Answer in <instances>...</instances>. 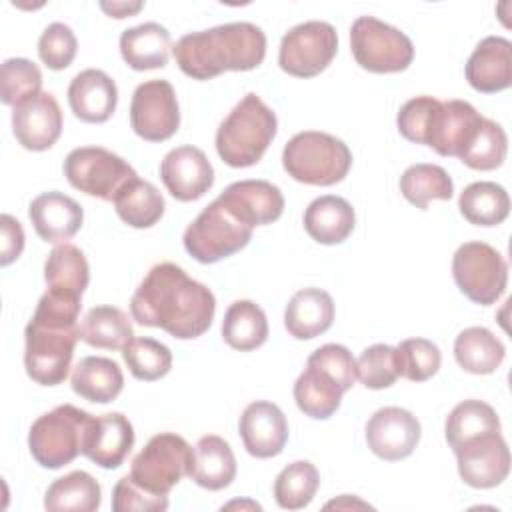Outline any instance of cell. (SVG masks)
<instances>
[{
    "label": "cell",
    "mask_w": 512,
    "mask_h": 512,
    "mask_svg": "<svg viewBox=\"0 0 512 512\" xmlns=\"http://www.w3.org/2000/svg\"><path fill=\"white\" fill-rule=\"evenodd\" d=\"M214 312L212 290L172 262L152 266L130 298V314L140 326L162 328L178 340L202 336Z\"/></svg>",
    "instance_id": "obj_1"
},
{
    "label": "cell",
    "mask_w": 512,
    "mask_h": 512,
    "mask_svg": "<svg viewBox=\"0 0 512 512\" xmlns=\"http://www.w3.org/2000/svg\"><path fill=\"white\" fill-rule=\"evenodd\" d=\"M178 68L194 80H210L222 72H246L262 64L266 34L250 22H230L184 34L172 48Z\"/></svg>",
    "instance_id": "obj_2"
},
{
    "label": "cell",
    "mask_w": 512,
    "mask_h": 512,
    "mask_svg": "<svg viewBox=\"0 0 512 512\" xmlns=\"http://www.w3.org/2000/svg\"><path fill=\"white\" fill-rule=\"evenodd\" d=\"M278 130V120L260 96L248 92L220 122L216 130V152L232 168L254 166Z\"/></svg>",
    "instance_id": "obj_3"
},
{
    "label": "cell",
    "mask_w": 512,
    "mask_h": 512,
    "mask_svg": "<svg viewBox=\"0 0 512 512\" xmlns=\"http://www.w3.org/2000/svg\"><path fill=\"white\" fill-rule=\"evenodd\" d=\"M282 166L296 182L332 186L346 178L352 166L350 148L336 136L316 130L294 134L282 150Z\"/></svg>",
    "instance_id": "obj_4"
},
{
    "label": "cell",
    "mask_w": 512,
    "mask_h": 512,
    "mask_svg": "<svg viewBox=\"0 0 512 512\" xmlns=\"http://www.w3.org/2000/svg\"><path fill=\"white\" fill-rule=\"evenodd\" d=\"M94 416L72 406L60 404L38 416L28 430L32 458L48 470H58L82 454L86 432Z\"/></svg>",
    "instance_id": "obj_5"
},
{
    "label": "cell",
    "mask_w": 512,
    "mask_h": 512,
    "mask_svg": "<svg viewBox=\"0 0 512 512\" xmlns=\"http://www.w3.org/2000/svg\"><path fill=\"white\" fill-rule=\"evenodd\" d=\"M252 230L216 198L188 224L182 242L194 260L214 264L240 252L250 242Z\"/></svg>",
    "instance_id": "obj_6"
},
{
    "label": "cell",
    "mask_w": 512,
    "mask_h": 512,
    "mask_svg": "<svg viewBox=\"0 0 512 512\" xmlns=\"http://www.w3.org/2000/svg\"><path fill=\"white\" fill-rule=\"evenodd\" d=\"M192 466L194 448L174 432H160L132 458L130 478L152 494L168 496L184 476L192 474Z\"/></svg>",
    "instance_id": "obj_7"
},
{
    "label": "cell",
    "mask_w": 512,
    "mask_h": 512,
    "mask_svg": "<svg viewBox=\"0 0 512 512\" xmlns=\"http://www.w3.org/2000/svg\"><path fill=\"white\" fill-rule=\"evenodd\" d=\"M350 50L356 64L374 74L402 72L414 60L412 40L374 16H358L352 22Z\"/></svg>",
    "instance_id": "obj_8"
},
{
    "label": "cell",
    "mask_w": 512,
    "mask_h": 512,
    "mask_svg": "<svg viewBox=\"0 0 512 512\" xmlns=\"http://www.w3.org/2000/svg\"><path fill=\"white\" fill-rule=\"evenodd\" d=\"M80 340V326L60 328L30 318L24 330L26 374L42 386H58L66 380L74 346Z\"/></svg>",
    "instance_id": "obj_9"
},
{
    "label": "cell",
    "mask_w": 512,
    "mask_h": 512,
    "mask_svg": "<svg viewBox=\"0 0 512 512\" xmlns=\"http://www.w3.org/2000/svg\"><path fill=\"white\" fill-rule=\"evenodd\" d=\"M452 276L460 292L474 304H494L506 290L508 264L486 242H464L452 256Z\"/></svg>",
    "instance_id": "obj_10"
},
{
    "label": "cell",
    "mask_w": 512,
    "mask_h": 512,
    "mask_svg": "<svg viewBox=\"0 0 512 512\" xmlns=\"http://www.w3.org/2000/svg\"><path fill=\"white\" fill-rule=\"evenodd\" d=\"M62 170L72 188L106 202H112L116 192L138 176L122 156L102 146L74 148L64 158Z\"/></svg>",
    "instance_id": "obj_11"
},
{
    "label": "cell",
    "mask_w": 512,
    "mask_h": 512,
    "mask_svg": "<svg viewBox=\"0 0 512 512\" xmlns=\"http://www.w3.org/2000/svg\"><path fill=\"white\" fill-rule=\"evenodd\" d=\"M336 52V28L322 20H308L290 28L282 36L278 64L290 76L312 78L328 68Z\"/></svg>",
    "instance_id": "obj_12"
},
{
    "label": "cell",
    "mask_w": 512,
    "mask_h": 512,
    "mask_svg": "<svg viewBox=\"0 0 512 512\" xmlns=\"http://www.w3.org/2000/svg\"><path fill=\"white\" fill-rule=\"evenodd\" d=\"M130 126L146 142H164L180 126L176 92L168 80H148L136 86L130 102Z\"/></svg>",
    "instance_id": "obj_13"
},
{
    "label": "cell",
    "mask_w": 512,
    "mask_h": 512,
    "mask_svg": "<svg viewBox=\"0 0 512 512\" xmlns=\"http://www.w3.org/2000/svg\"><path fill=\"white\" fill-rule=\"evenodd\" d=\"M458 474L472 488H494L510 472V450L500 432H486L454 450Z\"/></svg>",
    "instance_id": "obj_14"
},
{
    "label": "cell",
    "mask_w": 512,
    "mask_h": 512,
    "mask_svg": "<svg viewBox=\"0 0 512 512\" xmlns=\"http://www.w3.org/2000/svg\"><path fill=\"white\" fill-rule=\"evenodd\" d=\"M420 434L418 418L400 406H384L366 422V444L386 462L408 458L418 446Z\"/></svg>",
    "instance_id": "obj_15"
},
{
    "label": "cell",
    "mask_w": 512,
    "mask_h": 512,
    "mask_svg": "<svg viewBox=\"0 0 512 512\" xmlns=\"http://www.w3.org/2000/svg\"><path fill=\"white\" fill-rule=\"evenodd\" d=\"M12 132L32 152L48 150L62 134V110L54 94L40 92L12 108Z\"/></svg>",
    "instance_id": "obj_16"
},
{
    "label": "cell",
    "mask_w": 512,
    "mask_h": 512,
    "mask_svg": "<svg viewBox=\"0 0 512 512\" xmlns=\"http://www.w3.org/2000/svg\"><path fill=\"white\" fill-rule=\"evenodd\" d=\"M160 178L170 196L180 202H192L212 188L214 168L200 148L184 144L162 158Z\"/></svg>",
    "instance_id": "obj_17"
},
{
    "label": "cell",
    "mask_w": 512,
    "mask_h": 512,
    "mask_svg": "<svg viewBox=\"0 0 512 512\" xmlns=\"http://www.w3.org/2000/svg\"><path fill=\"white\" fill-rule=\"evenodd\" d=\"M218 200L252 228L272 224L284 212V196L280 188L268 180L232 182L220 192Z\"/></svg>",
    "instance_id": "obj_18"
},
{
    "label": "cell",
    "mask_w": 512,
    "mask_h": 512,
    "mask_svg": "<svg viewBox=\"0 0 512 512\" xmlns=\"http://www.w3.org/2000/svg\"><path fill=\"white\" fill-rule=\"evenodd\" d=\"M240 438L254 458L278 456L288 442V422L284 412L268 400L250 402L240 416Z\"/></svg>",
    "instance_id": "obj_19"
},
{
    "label": "cell",
    "mask_w": 512,
    "mask_h": 512,
    "mask_svg": "<svg viewBox=\"0 0 512 512\" xmlns=\"http://www.w3.org/2000/svg\"><path fill=\"white\" fill-rule=\"evenodd\" d=\"M482 118L484 116L466 100L440 102L426 146L434 148L440 156L460 158L476 136Z\"/></svg>",
    "instance_id": "obj_20"
},
{
    "label": "cell",
    "mask_w": 512,
    "mask_h": 512,
    "mask_svg": "<svg viewBox=\"0 0 512 512\" xmlns=\"http://www.w3.org/2000/svg\"><path fill=\"white\" fill-rule=\"evenodd\" d=\"M134 446V428L120 412L94 416L82 446V454L96 466L118 468Z\"/></svg>",
    "instance_id": "obj_21"
},
{
    "label": "cell",
    "mask_w": 512,
    "mask_h": 512,
    "mask_svg": "<svg viewBox=\"0 0 512 512\" xmlns=\"http://www.w3.org/2000/svg\"><path fill=\"white\" fill-rule=\"evenodd\" d=\"M68 104L78 120L88 124H102L116 110V82L104 70L86 68L72 78L68 86Z\"/></svg>",
    "instance_id": "obj_22"
},
{
    "label": "cell",
    "mask_w": 512,
    "mask_h": 512,
    "mask_svg": "<svg viewBox=\"0 0 512 512\" xmlns=\"http://www.w3.org/2000/svg\"><path fill=\"white\" fill-rule=\"evenodd\" d=\"M468 84L484 94L506 90L512 84V42L502 36H486L466 62Z\"/></svg>",
    "instance_id": "obj_23"
},
{
    "label": "cell",
    "mask_w": 512,
    "mask_h": 512,
    "mask_svg": "<svg viewBox=\"0 0 512 512\" xmlns=\"http://www.w3.org/2000/svg\"><path fill=\"white\" fill-rule=\"evenodd\" d=\"M28 218L44 242L58 244L70 240L82 228L84 210L74 198L52 190L30 202Z\"/></svg>",
    "instance_id": "obj_24"
},
{
    "label": "cell",
    "mask_w": 512,
    "mask_h": 512,
    "mask_svg": "<svg viewBox=\"0 0 512 512\" xmlns=\"http://www.w3.org/2000/svg\"><path fill=\"white\" fill-rule=\"evenodd\" d=\"M334 322V300L322 288H302L286 304L284 326L296 340H312Z\"/></svg>",
    "instance_id": "obj_25"
},
{
    "label": "cell",
    "mask_w": 512,
    "mask_h": 512,
    "mask_svg": "<svg viewBox=\"0 0 512 512\" xmlns=\"http://www.w3.org/2000/svg\"><path fill=\"white\" fill-rule=\"evenodd\" d=\"M354 224V208L342 196H320L304 210V230L318 244L332 246L344 242L352 234Z\"/></svg>",
    "instance_id": "obj_26"
},
{
    "label": "cell",
    "mask_w": 512,
    "mask_h": 512,
    "mask_svg": "<svg viewBox=\"0 0 512 512\" xmlns=\"http://www.w3.org/2000/svg\"><path fill=\"white\" fill-rule=\"evenodd\" d=\"M120 54L138 72L164 68L170 56V32L158 22H144L120 34Z\"/></svg>",
    "instance_id": "obj_27"
},
{
    "label": "cell",
    "mask_w": 512,
    "mask_h": 512,
    "mask_svg": "<svg viewBox=\"0 0 512 512\" xmlns=\"http://www.w3.org/2000/svg\"><path fill=\"white\" fill-rule=\"evenodd\" d=\"M70 384L80 398L96 404H108L122 392L124 374L112 358L86 356L74 366Z\"/></svg>",
    "instance_id": "obj_28"
},
{
    "label": "cell",
    "mask_w": 512,
    "mask_h": 512,
    "mask_svg": "<svg viewBox=\"0 0 512 512\" xmlns=\"http://www.w3.org/2000/svg\"><path fill=\"white\" fill-rule=\"evenodd\" d=\"M190 478L206 490H224L236 478V458L230 444L216 436H202L194 446Z\"/></svg>",
    "instance_id": "obj_29"
},
{
    "label": "cell",
    "mask_w": 512,
    "mask_h": 512,
    "mask_svg": "<svg viewBox=\"0 0 512 512\" xmlns=\"http://www.w3.org/2000/svg\"><path fill=\"white\" fill-rule=\"evenodd\" d=\"M120 220L132 228H150L164 216V196L160 190L142 178L128 180L112 200Z\"/></svg>",
    "instance_id": "obj_30"
},
{
    "label": "cell",
    "mask_w": 512,
    "mask_h": 512,
    "mask_svg": "<svg viewBox=\"0 0 512 512\" xmlns=\"http://www.w3.org/2000/svg\"><path fill=\"white\" fill-rule=\"evenodd\" d=\"M342 394L340 384L312 364H306L304 372L294 382L296 406L314 420L330 418L340 408Z\"/></svg>",
    "instance_id": "obj_31"
},
{
    "label": "cell",
    "mask_w": 512,
    "mask_h": 512,
    "mask_svg": "<svg viewBox=\"0 0 512 512\" xmlns=\"http://www.w3.org/2000/svg\"><path fill=\"white\" fill-rule=\"evenodd\" d=\"M504 356V344L484 326L464 328L454 340V358L458 366L470 374L496 372Z\"/></svg>",
    "instance_id": "obj_32"
},
{
    "label": "cell",
    "mask_w": 512,
    "mask_h": 512,
    "mask_svg": "<svg viewBox=\"0 0 512 512\" xmlns=\"http://www.w3.org/2000/svg\"><path fill=\"white\" fill-rule=\"evenodd\" d=\"M222 338L230 348L240 352L260 348L268 338L264 310L252 300L232 302L222 320Z\"/></svg>",
    "instance_id": "obj_33"
},
{
    "label": "cell",
    "mask_w": 512,
    "mask_h": 512,
    "mask_svg": "<svg viewBox=\"0 0 512 512\" xmlns=\"http://www.w3.org/2000/svg\"><path fill=\"white\" fill-rule=\"evenodd\" d=\"M102 502V488L98 480L84 472L74 470L66 476L56 478L46 494H44V508L46 510H76V512H94L100 508Z\"/></svg>",
    "instance_id": "obj_34"
},
{
    "label": "cell",
    "mask_w": 512,
    "mask_h": 512,
    "mask_svg": "<svg viewBox=\"0 0 512 512\" xmlns=\"http://www.w3.org/2000/svg\"><path fill=\"white\" fill-rule=\"evenodd\" d=\"M460 214L474 226H498L510 214L508 192L488 180L468 184L458 198Z\"/></svg>",
    "instance_id": "obj_35"
},
{
    "label": "cell",
    "mask_w": 512,
    "mask_h": 512,
    "mask_svg": "<svg viewBox=\"0 0 512 512\" xmlns=\"http://www.w3.org/2000/svg\"><path fill=\"white\" fill-rule=\"evenodd\" d=\"M134 338L128 316L116 306H94L80 324V340L92 348L122 350Z\"/></svg>",
    "instance_id": "obj_36"
},
{
    "label": "cell",
    "mask_w": 512,
    "mask_h": 512,
    "mask_svg": "<svg viewBox=\"0 0 512 512\" xmlns=\"http://www.w3.org/2000/svg\"><path fill=\"white\" fill-rule=\"evenodd\" d=\"M44 280L48 290L82 296L90 280V268L84 252L70 242L54 246L44 262Z\"/></svg>",
    "instance_id": "obj_37"
},
{
    "label": "cell",
    "mask_w": 512,
    "mask_h": 512,
    "mask_svg": "<svg viewBox=\"0 0 512 512\" xmlns=\"http://www.w3.org/2000/svg\"><path fill=\"white\" fill-rule=\"evenodd\" d=\"M486 432H500V418L496 410L482 400H464L456 404L444 424L446 442L452 452L470 438Z\"/></svg>",
    "instance_id": "obj_38"
},
{
    "label": "cell",
    "mask_w": 512,
    "mask_h": 512,
    "mask_svg": "<svg viewBox=\"0 0 512 512\" xmlns=\"http://www.w3.org/2000/svg\"><path fill=\"white\" fill-rule=\"evenodd\" d=\"M402 196L420 210H426L432 200H450L454 184L448 172L436 164H412L400 176Z\"/></svg>",
    "instance_id": "obj_39"
},
{
    "label": "cell",
    "mask_w": 512,
    "mask_h": 512,
    "mask_svg": "<svg viewBox=\"0 0 512 512\" xmlns=\"http://www.w3.org/2000/svg\"><path fill=\"white\" fill-rule=\"evenodd\" d=\"M320 486V474L308 460H296L280 470L274 480V500L284 510L306 508Z\"/></svg>",
    "instance_id": "obj_40"
},
{
    "label": "cell",
    "mask_w": 512,
    "mask_h": 512,
    "mask_svg": "<svg viewBox=\"0 0 512 512\" xmlns=\"http://www.w3.org/2000/svg\"><path fill=\"white\" fill-rule=\"evenodd\" d=\"M122 358L136 380L154 382L164 378L172 368V352L154 338H132L122 348Z\"/></svg>",
    "instance_id": "obj_41"
},
{
    "label": "cell",
    "mask_w": 512,
    "mask_h": 512,
    "mask_svg": "<svg viewBox=\"0 0 512 512\" xmlns=\"http://www.w3.org/2000/svg\"><path fill=\"white\" fill-rule=\"evenodd\" d=\"M506 152L508 138L504 128L490 118H482L476 136L460 154V160L472 170H494L502 166V162L506 160Z\"/></svg>",
    "instance_id": "obj_42"
},
{
    "label": "cell",
    "mask_w": 512,
    "mask_h": 512,
    "mask_svg": "<svg viewBox=\"0 0 512 512\" xmlns=\"http://www.w3.org/2000/svg\"><path fill=\"white\" fill-rule=\"evenodd\" d=\"M42 72L28 58H8L0 70V100L6 106H16L42 90Z\"/></svg>",
    "instance_id": "obj_43"
},
{
    "label": "cell",
    "mask_w": 512,
    "mask_h": 512,
    "mask_svg": "<svg viewBox=\"0 0 512 512\" xmlns=\"http://www.w3.org/2000/svg\"><path fill=\"white\" fill-rule=\"evenodd\" d=\"M400 376L396 348L388 344H372L364 348L356 360V378L370 390L392 386Z\"/></svg>",
    "instance_id": "obj_44"
},
{
    "label": "cell",
    "mask_w": 512,
    "mask_h": 512,
    "mask_svg": "<svg viewBox=\"0 0 512 512\" xmlns=\"http://www.w3.org/2000/svg\"><path fill=\"white\" fill-rule=\"evenodd\" d=\"M398 370L410 382L432 378L442 362L440 348L426 338H406L396 346Z\"/></svg>",
    "instance_id": "obj_45"
},
{
    "label": "cell",
    "mask_w": 512,
    "mask_h": 512,
    "mask_svg": "<svg viewBox=\"0 0 512 512\" xmlns=\"http://www.w3.org/2000/svg\"><path fill=\"white\" fill-rule=\"evenodd\" d=\"M440 108V100L432 96H416L410 98L408 102L402 104L398 116H396V126L398 132L416 144H428V136L432 130L434 116Z\"/></svg>",
    "instance_id": "obj_46"
},
{
    "label": "cell",
    "mask_w": 512,
    "mask_h": 512,
    "mask_svg": "<svg viewBox=\"0 0 512 512\" xmlns=\"http://www.w3.org/2000/svg\"><path fill=\"white\" fill-rule=\"evenodd\" d=\"M78 50V40L70 26L52 22L44 28L38 40V56L50 70H64L72 64Z\"/></svg>",
    "instance_id": "obj_47"
},
{
    "label": "cell",
    "mask_w": 512,
    "mask_h": 512,
    "mask_svg": "<svg viewBox=\"0 0 512 512\" xmlns=\"http://www.w3.org/2000/svg\"><path fill=\"white\" fill-rule=\"evenodd\" d=\"M306 364H312L320 370H324L328 376H332L340 388L346 392L354 386V380H356V360L352 356V352L342 346V344H324L320 348H316Z\"/></svg>",
    "instance_id": "obj_48"
},
{
    "label": "cell",
    "mask_w": 512,
    "mask_h": 512,
    "mask_svg": "<svg viewBox=\"0 0 512 512\" xmlns=\"http://www.w3.org/2000/svg\"><path fill=\"white\" fill-rule=\"evenodd\" d=\"M168 508V496H158L138 486L130 474L122 476L112 490L114 512H162Z\"/></svg>",
    "instance_id": "obj_49"
},
{
    "label": "cell",
    "mask_w": 512,
    "mask_h": 512,
    "mask_svg": "<svg viewBox=\"0 0 512 512\" xmlns=\"http://www.w3.org/2000/svg\"><path fill=\"white\" fill-rule=\"evenodd\" d=\"M0 228H2V244H0V266L12 264L24 250V230L22 224L10 216H0Z\"/></svg>",
    "instance_id": "obj_50"
},
{
    "label": "cell",
    "mask_w": 512,
    "mask_h": 512,
    "mask_svg": "<svg viewBox=\"0 0 512 512\" xmlns=\"http://www.w3.org/2000/svg\"><path fill=\"white\" fill-rule=\"evenodd\" d=\"M144 4L142 2H100V8L110 16V18H126L136 14Z\"/></svg>",
    "instance_id": "obj_51"
},
{
    "label": "cell",
    "mask_w": 512,
    "mask_h": 512,
    "mask_svg": "<svg viewBox=\"0 0 512 512\" xmlns=\"http://www.w3.org/2000/svg\"><path fill=\"white\" fill-rule=\"evenodd\" d=\"M232 506H252V508L260 510V504H256V502H244V504H240V502H230V504H226L224 508H232Z\"/></svg>",
    "instance_id": "obj_52"
}]
</instances>
